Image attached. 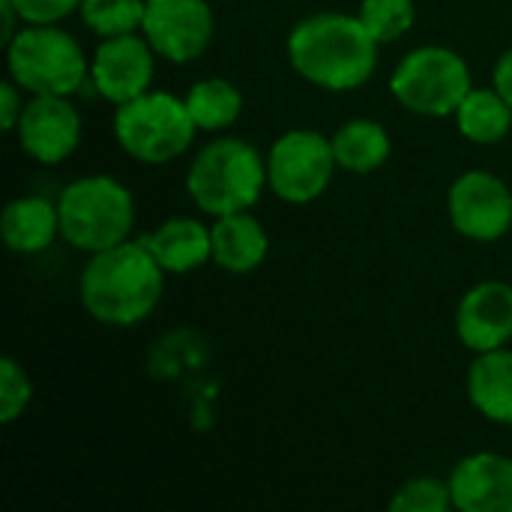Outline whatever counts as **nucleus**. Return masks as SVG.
I'll return each instance as SVG.
<instances>
[{
	"label": "nucleus",
	"mask_w": 512,
	"mask_h": 512,
	"mask_svg": "<svg viewBox=\"0 0 512 512\" xmlns=\"http://www.w3.org/2000/svg\"><path fill=\"white\" fill-rule=\"evenodd\" d=\"M447 216L459 237L495 243L512 231V189L495 171L471 168L450 183Z\"/></svg>",
	"instance_id": "1a4fd4ad"
},
{
	"label": "nucleus",
	"mask_w": 512,
	"mask_h": 512,
	"mask_svg": "<svg viewBox=\"0 0 512 512\" xmlns=\"http://www.w3.org/2000/svg\"><path fill=\"white\" fill-rule=\"evenodd\" d=\"M0 234L9 252L15 255H39L60 237V213L57 201L42 195H18L3 207Z\"/></svg>",
	"instance_id": "a211bd4d"
},
{
	"label": "nucleus",
	"mask_w": 512,
	"mask_h": 512,
	"mask_svg": "<svg viewBox=\"0 0 512 512\" xmlns=\"http://www.w3.org/2000/svg\"><path fill=\"white\" fill-rule=\"evenodd\" d=\"M78 15L99 39L138 33L144 21V0H84Z\"/></svg>",
	"instance_id": "4be33fe9"
},
{
	"label": "nucleus",
	"mask_w": 512,
	"mask_h": 512,
	"mask_svg": "<svg viewBox=\"0 0 512 512\" xmlns=\"http://www.w3.org/2000/svg\"><path fill=\"white\" fill-rule=\"evenodd\" d=\"M111 132L117 147L141 165H168L186 156L201 132L186 108V99L147 90L123 105H114Z\"/></svg>",
	"instance_id": "423d86ee"
},
{
	"label": "nucleus",
	"mask_w": 512,
	"mask_h": 512,
	"mask_svg": "<svg viewBox=\"0 0 512 512\" xmlns=\"http://www.w3.org/2000/svg\"><path fill=\"white\" fill-rule=\"evenodd\" d=\"M159 54L144 39V33H123L99 39L93 57H90V84L93 90L111 102L123 105L147 90H153Z\"/></svg>",
	"instance_id": "9b49d317"
},
{
	"label": "nucleus",
	"mask_w": 512,
	"mask_h": 512,
	"mask_svg": "<svg viewBox=\"0 0 512 512\" xmlns=\"http://www.w3.org/2000/svg\"><path fill=\"white\" fill-rule=\"evenodd\" d=\"M213 264L231 276H246L258 270L270 255V234L252 210H237L213 216Z\"/></svg>",
	"instance_id": "2eb2a0df"
},
{
	"label": "nucleus",
	"mask_w": 512,
	"mask_h": 512,
	"mask_svg": "<svg viewBox=\"0 0 512 512\" xmlns=\"http://www.w3.org/2000/svg\"><path fill=\"white\" fill-rule=\"evenodd\" d=\"M333 156L336 165L348 174H372L378 168L387 165L390 153H393V141L390 132L384 129V123L372 120V117H354L345 120L333 135Z\"/></svg>",
	"instance_id": "6ab92c4d"
},
{
	"label": "nucleus",
	"mask_w": 512,
	"mask_h": 512,
	"mask_svg": "<svg viewBox=\"0 0 512 512\" xmlns=\"http://www.w3.org/2000/svg\"><path fill=\"white\" fill-rule=\"evenodd\" d=\"M366 30L381 42H399L417 21V3L414 0H360L357 9Z\"/></svg>",
	"instance_id": "5701e85b"
},
{
	"label": "nucleus",
	"mask_w": 512,
	"mask_h": 512,
	"mask_svg": "<svg viewBox=\"0 0 512 512\" xmlns=\"http://www.w3.org/2000/svg\"><path fill=\"white\" fill-rule=\"evenodd\" d=\"M141 33L159 60L186 66L210 48L216 18L207 0H144Z\"/></svg>",
	"instance_id": "9d476101"
},
{
	"label": "nucleus",
	"mask_w": 512,
	"mask_h": 512,
	"mask_svg": "<svg viewBox=\"0 0 512 512\" xmlns=\"http://www.w3.org/2000/svg\"><path fill=\"white\" fill-rule=\"evenodd\" d=\"M24 24H60L81 9L84 0H12Z\"/></svg>",
	"instance_id": "a878e982"
},
{
	"label": "nucleus",
	"mask_w": 512,
	"mask_h": 512,
	"mask_svg": "<svg viewBox=\"0 0 512 512\" xmlns=\"http://www.w3.org/2000/svg\"><path fill=\"white\" fill-rule=\"evenodd\" d=\"M84 135L81 111L72 96H27L24 114L15 126L18 147L39 165L66 162Z\"/></svg>",
	"instance_id": "f8f14e48"
},
{
	"label": "nucleus",
	"mask_w": 512,
	"mask_h": 512,
	"mask_svg": "<svg viewBox=\"0 0 512 512\" xmlns=\"http://www.w3.org/2000/svg\"><path fill=\"white\" fill-rule=\"evenodd\" d=\"M453 117L462 138L480 147L504 141L512 129V105L495 87H471Z\"/></svg>",
	"instance_id": "aec40b11"
},
{
	"label": "nucleus",
	"mask_w": 512,
	"mask_h": 512,
	"mask_svg": "<svg viewBox=\"0 0 512 512\" xmlns=\"http://www.w3.org/2000/svg\"><path fill=\"white\" fill-rule=\"evenodd\" d=\"M468 402L489 423L512 429V348L474 354L465 378Z\"/></svg>",
	"instance_id": "f3484780"
},
{
	"label": "nucleus",
	"mask_w": 512,
	"mask_h": 512,
	"mask_svg": "<svg viewBox=\"0 0 512 512\" xmlns=\"http://www.w3.org/2000/svg\"><path fill=\"white\" fill-rule=\"evenodd\" d=\"M453 510V492L447 480L414 477L396 489L390 498V512H447Z\"/></svg>",
	"instance_id": "b1692460"
},
{
	"label": "nucleus",
	"mask_w": 512,
	"mask_h": 512,
	"mask_svg": "<svg viewBox=\"0 0 512 512\" xmlns=\"http://www.w3.org/2000/svg\"><path fill=\"white\" fill-rule=\"evenodd\" d=\"M33 402V381L15 357L0 360V423L12 426Z\"/></svg>",
	"instance_id": "393cba45"
},
{
	"label": "nucleus",
	"mask_w": 512,
	"mask_h": 512,
	"mask_svg": "<svg viewBox=\"0 0 512 512\" xmlns=\"http://www.w3.org/2000/svg\"><path fill=\"white\" fill-rule=\"evenodd\" d=\"M267 189V156L246 138L219 135L189 162L186 192L207 216L252 210Z\"/></svg>",
	"instance_id": "7ed1b4c3"
},
{
	"label": "nucleus",
	"mask_w": 512,
	"mask_h": 512,
	"mask_svg": "<svg viewBox=\"0 0 512 512\" xmlns=\"http://www.w3.org/2000/svg\"><path fill=\"white\" fill-rule=\"evenodd\" d=\"M453 510L512 512V459L501 453H471L447 477Z\"/></svg>",
	"instance_id": "4468645a"
},
{
	"label": "nucleus",
	"mask_w": 512,
	"mask_h": 512,
	"mask_svg": "<svg viewBox=\"0 0 512 512\" xmlns=\"http://www.w3.org/2000/svg\"><path fill=\"white\" fill-rule=\"evenodd\" d=\"M336 168L330 135L318 129H288L267 150V189L279 201L303 207L330 189Z\"/></svg>",
	"instance_id": "6e6552de"
},
{
	"label": "nucleus",
	"mask_w": 512,
	"mask_h": 512,
	"mask_svg": "<svg viewBox=\"0 0 512 512\" xmlns=\"http://www.w3.org/2000/svg\"><path fill=\"white\" fill-rule=\"evenodd\" d=\"M378 48L381 42L360 15L333 9L300 18L285 42L291 69L327 93H351L369 84L378 69Z\"/></svg>",
	"instance_id": "f03ea898"
},
{
	"label": "nucleus",
	"mask_w": 512,
	"mask_h": 512,
	"mask_svg": "<svg viewBox=\"0 0 512 512\" xmlns=\"http://www.w3.org/2000/svg\"><path fill=\"white\" fill-rule=\"evenodd\" d=\"M3 48L6 75L27 96H75L90 81V57L60 24H24Z\"/></svg>",
	"instance_id": "20e7f679"
},
{
	"label": "nucleus",
	"mask_w": 512,
	"mask_h": 512,
	"mask_svg": "<svg viewBox=\"0 0 512 512\" xmlns=\"http://www.w3.org/2000/svg\"><path fill=\"white\" fill-rule=\"evenodd\" d=\"M186 108L201 132H225L243 114V93L234 81L213 75L201 78L186 90Z\"/></svg>",
	"instance_id": "412c9836"
},
{
	"label": "nucleus",
	"mask_w": 512,
	"mask_h": 512,
	"mask_svg": "<svg viewBox=\"0 0 512 512\" xmlns=\"http://www.w3.org/2000/svg\"><path fill=\"white\" fill-rule=\"evenodd\" d=\"M24 105H27L24 90L6 75L0 84V126H3V132H15V126L24 114Z\"/></svg>",
	"instance_id": "bb28decb"
},
{
	"label": "nucleus",
	"mask_w": 512,
	"mask_h": 512,
	"mask_svg": "<svg viewBox=\"0 0 512 512\" xmlns=\"http://www.w3.org/2000/svg\"><path fill=\"white\" fill-rule=\"evenodd\" d=\"M165 270L144 240H123L111 249L87 255L78 276V300L84 312L111 330H129L147 321L165 294Z\"/></svg>",
	"instance_id": "f257e3e1"
},
{
	"label": "nucleus",
	"mask_w": 512,
	"mask_h": 512,
	"mask_svg": "<svg viewBox=\"0 0 512 512\" xmlns=\"http://www.w3.org/2000/svg\"><path fill=\"white\" fill-rule=\"evenodd\" d=\"M492 87L512 105V48H507L492 69Z\"/></svg>",
	"instance_id": "cd10ccee"
},
{
	"label": "nucleus",
	"mask_w": 512,
	"mask_h": 512,
	"mask_svg": "<svg viewBox=\"0 0 512 512\" xmlns=\"http://www.w3.org/2000/svg\"><path fill=\"white\" fill-rule=\"evenodd\" d=\"M60 237L84 252H102L132 237L135 198L111 174H84L63 186L57 198Z\"/></svg>",
	"instance_id": "39448f33"
},
{
	"label": "nucleus",
	"mask_w": 512,
	"mask_h": 512,
	"mask_svg": "<svg viewBox=\"0 0 512 512\" xmlns=\"http://www.w3.org/2000/svg\"><path fill=\"white\" fill-rule=\"evenodd\" d=\"M471 87L468 60L447 45H417L390 72L393 99L417 117H453Z\"/></svg>",
	"instance_id": "0eeeda50"
},
{
	"label": "nucleus",
	"mask_w": 512,
	"mask_h": 512,
	"mask_svg": "<svg viewBox=\"0 0 512 512\" xmlns=\"http://www.w3.org/2000/svg\"><path fill=\"white\" fill-rule=\"evenodd\" d=\"M144 243L168 276L171 273L183 276V273H192V270L204 267L207 261H213L210 225H204L201 219H192V216L165 219L156 231H150L144 237Z\"/></svg>",
	"instance_id": "dca6fc26"
},
{
	"label": "nucleus",
	"mask_w": 512,
	"mask_h": 512,
	"mask_svg": "<svg viewBox=\"0 0 512 512\" xmlns=\"http://www.w3.org/2000/svg\"><path fill=\"white\" fill-rule=\"evenodd\" d=\"M456 336L471 354L495 351L512 342V285L483 279L456 306Z\"/></svg>",
	"instance_id": "ddd939ff"
}]
</instances>
